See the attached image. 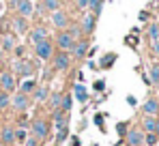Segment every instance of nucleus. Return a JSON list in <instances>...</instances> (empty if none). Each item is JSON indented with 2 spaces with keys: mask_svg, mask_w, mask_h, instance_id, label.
I'll return each mask as SVG.
<instances>
[{
  "mask_svg": "<svg viewBox=\"0 0 159 146\" xmlns=\"http://www.w3.org/2000/svg\"><path fill=\"white\" fill-rule=\"evenodd\" d=\"M95 122H97L99 129H103V114H97V116H95Z\"/></svg>",
  "mask_w": 159,
  "mask_h": 146,
  "instance_id": "nucleus-35",
  "label": "nucleus"
},
{
  "mask_svg": "<svg viewBox=\"0 0 159 146\" xmlns=\"http://www.w3.org/2000/svg\"><path fill=\"white\" fill-rule=\"evenodd\" d=\"M56 45L62 49V52H71L73 45H75V39L69 34V30H60V32L56 34Z\"/></svg>",
  "mask_w": 159,
  "mask_h": 146,
  "instance_id": "nucleus-1",
  "label": "nucleus"
},
{
  "mask_svg": "<svg viewBox=\"0 0 159 146\" xmlns=\"http://www.w3.org/2000/svg\"><path fill=\"white\" fill-rule=\"evenodd\" d=\"M9 105H11V97H9V93L0 90V110H4V107H9Z\"/></svg>",
  "mask_w": 159,
  "mask_h": 146,
  "instance_id": "nucleus-27",
  "label": "nucleus"
},
{
  "mask_svg": "<svg viewBox=\"0 0 159 146\" xmlns=\"http://www.w3.org/2000/svg\"><path fill=\"white\" fill-rule=\"evenodd\" d=\"M155 127H157V121H155L153 116H146V118H144V129H146V133H155Z\"/></svg>",
  "mask_w": 159,
  "mask_h": 146,
  "instance_id": "nucleus-23",
  "label": "nucleus"
},
{
  "mask_svg": "<svg viewBox=\"0 0 159 146\" xmlns=\"http://www.w3.org/2000/svg\"><path fill=\"white\" fill-rule=\"evenodd\" d=\"M2 54H4V49H2V48H0V60H2Z\"/></svg>",
  "mask_w": 159,
  "mask_h": 146,
  "instance_id": "nucleus-42",
  "label": "nucleus"
},
{
  "mask_svg": "<svg viewBox=\"0 0 159 146\" xmlns=\"http://www.w3.org/2000/svg\"><path fill=\"white\" fill-rule=\"evenodd\" d=\"M125 138H127V144H129V146H142V142H144V135H142L140 129H131V131H127Z\"/></svg>",
  "mask_w": 159,
  "mask_h": 146,
  "instance_id": "nucleus-10",
  "label": "nucleus"
},
{
  "mask_svg": "<svg viewBox=\"0 0 159 146\" xmlns=\"http://www.w3.org/2000/svg\"><path fill=\"white\" fill-rule=\"evenodd\" d=\"M116 131H118L120 135H125V133H127V125H125V122H118V125H116Z\"/></svg>",
  "mask_w": 159,
  "mask_h": 146,
  "instance_id": "nucleus-34",
  "label": "nucleus"
},
{
  "mask_svg": "<svg viewBox=\"0 0 159 146\" xmlns=\"http://www.w3.org/2000/svg\"><path fill=\"white\" fill-rule=\"evenodd\" d=\"M142 110H144V114H146V116H155V114L159 112L157 99H148V101L144 103V107H142Z\"/></svg>",
  "mask_w": 159,
  "mask_h": 146,
  "instance_id": "nucleus-15",
  "label": "nucleus"
},
{
  "mask_svg": "<svg viewBox=\"0 0 159 146\" xmlns=\"http://www.w3.org/2000/svg\"><path fill=\"white\" fill-rule=\"evenodd\" d=\"M34 52H37V58H39V60H50V58H52V54H54L52 41L48 39V41H43V43L34 45Z\"/></svg>",
  "mask_w": 159,
  "mask_h": 146,
  "instance_id": "nucleus-3",
  "label": "nucleus"
},
{
  "mask_svg": "<svg viewBox=\"0 0 159 146\" xmlns=\"http://www.w3.org/2000/svg\"><path fill=\"white\" fill-rule=\"evenodd\" d=\"M67 135H69V129L67 127H62V129H58V135H56V142L60 144V142H65L67 140Z\"/></svg>",
  "mask_w": 159,
  "mask_h": 146,
  "instance_id": "nucleus-32",
  "label": "nucleus"
},
{
  "mask_svg": "<svg viewBox=\"0 0 159 146\" xmlns=\"http://www.w3.org/2000/svg\"><path fill=\"white\" fill-rule=\"evenodd\" d=\"M114 60H116V54H107V56L101 58V62H99V65H101L103 69H110V67L114 65Z\"/></svg>",
  "mask_w": 159,
  "mask_h": 146,
  "instance_id": "nucleus-25",
  "label": "nucleus"
},
{
  "mask_svg": "<svg viewBox=\"0 0 159 146\" xmlns=\"http://www.w3.org/2000/svg\"><path fill=\"white\" fill-rule=\"evenodd\" d=\"M157 138H159L157 133H146V135H144V144L146 146H155L157 144Z\"/></svg>",
  "mask_w": 159,
  "mask_h": 146,
  "instance_id": "nucleus-28",
  "label": "nucleus"
},
{
  "mask_svg": "<svg viewBox=\"0 0 159 146\" xmlns=\"http://www.w3.org/2000/svg\"><path fill=\"white\" fill-rule=\"evenodd\" d=\"M13 52H15V56L20 58V56L24 54V48H22V45H15V48H13Z\"/></svg>",
  "mask_w": 159,
  "mask_h": 146,
  "instance_id": "nucleus-37",
  "label": "nucleus"
},
{
  "mask_svg": "<svg viewBox=\"0 0 159 146\" xmlns=\"http://www.w3.org/2000/svg\"><path fill=\"white\" fill-rule=\"evenodd\" d=\"M71 54H73V58H86V54H88V41H86V39L75 41V45H73V49H71Z\"/></svg>",
  "mask_w": 159,
  "mask_h": 146,
  "instance_id": "nucleus-11",
  "label": "nucleus"
},
{
  "mask_svg": "<svg viewBox=\"0 0 159 146\" xmlns=\"http://www.w3.org/2000/svg\"><path fill=\"white\" fill-rule=\"evenodd\" d=\"M34 88H37V82H34V80H26V82H22V86H20V93L28 95V93H32Z\"/></svg>",
  "mask_w": 159,
  "mask_h": 146,
  "instance_id": "nucleus-20",
  "label": "nucleus"
},
{
  "mask_svg": "<svg viewBox=\"0 0 159 146\" xmlns=\"http://www.w3.org/2000/svg\"><path fill=\"white\" fill-rule=\"evenodd\" d=\"M71 105H73L71 95H65V97L60 99V110H62V112H71Z\"/></svg>",
  "mask_w": 159,
  "mask_h": 146,
  "instance_id": "nucleus-21",
  "label": "nucleus"
},
{
  "mask_svg": "<svg viewBox=\"0 0 159 146\" xmlns=\"http://www.w3.org/2000/svg\"><path fill=\"white\" fill-rule=\"evenodd\" d=\"M13 30L20 32V34L28 32V20H26V17H22V15H17V17L13 20Z\"/></svg>",
  "mask_w": 159,
  "mask_h": 146,
  "instance_id": "nucleus-14",
  "label": "nucleus"
},
{
  "mask_svg": "<svg viewBox=\"0 0 159 146\" xmlns=\"http://www.w3.org/2000/svg\"><path fill=\"white\" fill-rule=\"evenodd\" d=\"M127 103H129V105H135V97L129 95V97H127Z\"/></svg>",
  "mask_w": 159,
  "mask_h": 146,
  "instance_id": "nucleus-39",
  "label": "nucleus"
},
{
  "mask_svg": "<svg viewBox=\"0 0 159 146\" xmlns=\"http://www.w3.org/2000/svg\"><path fill=\"white\" fill-rule=\"evenodd\" d=\"M60 95H58V93H54L52 97H50V103H52V110H60Z\"/></svg>",
  "mask_w": 159,
  "mask_h": 146,
  "instance_id": "nucleus-31",
  "label": "nucleus"
},
{
  "mask_svg": "<svg viewBox=\"0 0 159 146\" xmlns=\"http://www.w3.org/2000/svg\"><path fill=\"white\" fill-rule=\"evenodd\" d=\"M52 24L58 28V30H67L69 28V24H71V20H69V15L65 13V11H54L52 13Z\"/></svg>",
  "mask_w": 159,
  "mask_h": 146,
  "instance_id": "nucleus-4",
  "label": "nucleus"
},
{
  "mask_svg": "<svg viewBox=\"0 0 159 146\" xmlns=\"http://www.w3.org/2000/svg\"><path fill=\"white\" fill-rule=\"evenodd\" d=\"M101 7H103V0H88V13H93L95 17H99V13H101Z\"/></svg>",
  "mask_w": 159,
  "mask_h": 146,
  "instance_id": "nucleus-17",
  "label": "nucleus"
},
{
  "mask_svg": "<svg viewBox=\"0 0 159 146\" xmlns=\"http://www.w3.org/2000/svg\"><path fill=\"white\" fill-rule=\"evenodd\" d=\"M95 24H97V17H95L93 13L84 15V17H82V24H80V28H82V34H90V32L95 30Z\"/></svg>",
  "mask_w": 159,
  "mask_h": 146,
  "instance_id": "nucleus-9",
  "label": "nucleus"
},
{
  "mask_svg": "<svg viewBox=\"0 0 159 146\" xmlns=\"http://www.w3.org/2000/svg\"><path fill=\"white\" fill-rule=\"evenodd\" d=\"M75 7L78 9H86L88 7V0H75Z\"/></svg>",
  "mask_w": 159,
  "mask_h": 146,
  "instance_id": "nucleus-36",
  "label": "nucleus"
},
{
  "mask_svg": "<svg viewBox=\"0 0 159 146\" xmlns=\"http://www.w3.org/2000/svg\"><path fill=\"white\" fill-rule=\"evenodd\" d=\"M93 88H95V90H97V93H101V90H103V88H106V82H103V80H97V82H95V86H93Z\"/></svg>",
  "mask_w": 159,
  "mask_h": 146,
  "instance_id": "nucleus-33",
  "label": "nucleus"
},
{
  "mask_svg": "<svg viewBox=\"0 0 159 146\" xmlns=\"http://www.w3.org/2000/svg\"><path fill=\"white\" fill-rule=\"evenodd\" d=\"M30 41H32L34 45H39V43H43V41H48V30H45L43 26L32 28V30H30Z\"/></svg>",
  "mask_w": 159,
  "mask_h": 146,
  "instance_id": "nucleus-8",
  "label": "nucleus"
},
{
  "mask_svg": "<svg viewBox=\"0 0 159 146\" xmlns=\"http://www.w3.org/2000/svg\"><path fill=\"white\" fill-rule=\"evenodd\" d=\"M151 82L159 86V65H153L151 67Z\"/></svg>",
  "mask_w": 159,
  "mask_h": 146,
  "instance_id": "nucleus-29",
  "label": "nucleus"
},
{
  "mask_svg": "<svg viewBox=\"0 0 159 146\" xmlns=\"http://www.w3.org/2000/svg\"><path fill=\"white\" fill-rule=\"evenodd\" d=\"M69 67H71V54L60 49V52L54 56V69H58V71H67Z\"/></svg>",
  "mask_w": 159,
  "mask_h": 146,
  "instance_id": "nucleus-2",
  "label": "nucleus"
},
{
  "mask_svg": "<svg viewBox=\"0 0 159 146\" xmlns=\"http://www.w3.org/2000/svg\"><path fill=\"white\" fill-rule=\"evenodd\" d=\"M48 95H50V90H48L45 86L34 88V99H37V101H45V99H48Z\"/></svg>",
  "mask_w": 159,
  "mask_h": 146,
  "instance_id": "nucleus-22",
  "label": "nucleus"
},
{
  "mask_svg": "<svg viewBox=\"0 0 159 146\" xmlns=\"http://www.w3.org/2000/svg\"><path fill=\"white\" fill-rule=\"evenodd\" d=\"M0 39H2V32H0Z\"/></svg>",
  "mask_w": 159,
  "mask_h": 146,
  "instance_id": "nucleus-44",
  "label": "nucleus"
},
{
  "mask_svg": "<svg viewBox=\"0 0 159 146\" xmlns=\"http://www.w3.org/2000/svg\"><path fill=\"white\" fill-rule=\"evenodd\" d=\"M13 71L17 73V75H30L32 73V65L26 62V60H15L13 62Z\"/></svg>",
  "mask_w": 159,
  "mask_h": 146,
  "instance_id": "nucleus-13",
  "label": "nucleus"
},
{
  "mask_svg": "<svg viewBox=\"0 0 159 146\" xmlns=\"http://www.w3.org/2000/svg\"><path fill=\"white\" fill-rule=\"evenodd\" d=\"M73 90H75V99H78V101L84 103V101L88 99V93H86V86H84V84H75Z\"/></svg>",
  "mask_w": 159,
  "mask_h": 146,
  "instance_id": "nucleus-19",
  "label": "nucleus"
},
{
  "mask_svg": "<svg viewBox=\"0 0 159 146\" xmlns=\"http://www.w3.org/2000/svg\"><path fill=\"white\" fill-rule=\"evenodd\" d=\"M37 2H41V0H37Z\"/></svg>",
  "mask_w": 159,
  "mask_h": 146,
  "instance_id": "nucleus-45",
  "label": "nucleus"
},
{
  "mask_svg": "<svg viewBox=\"0 0 159 146\" xmlns=\"http://www.w3.org/2000/svg\"><path fill=\"white\" fill-rule=\"evenodd\" d=\"M28 103H30V99H28V95H24V93H17L15 97H11V105H13L17 112H24L28 107Z\"/></svg>",
  "mask_w": 159,
  "mask_h": 146,
  "instance_id": "nucleus-7",
  "label": "nucleus"
},
{
  "mask_svg": "<svg viewBox=\"0 0 159 146\" xmlns=\"http://www.w3.org/2000/svg\"><path fill=\"white\" fill-rule=\"evenodd\" d=\"M15 140H17V142H26V140H28V133H26L24 127H20V129L15 131Z\"/></svg>",
  "mask_w": 159,
  "mask_h": 146,
  "instance_id": "nucleus-30",
  "label": "nucleus"
},
{
  "mask_svg": "<svg viewBox=\"0 0 159 146\" xmlns=\"http://www.w3.org/2000/svg\"><path fill=\"white\" fill-rule=\"evenodd\" d=\"M0 88H2L4 93L15 90V77H13V73H9V71L0 73Z\"/></svg>",
  "mask_w": 159,
  "mask_h": 146,
  "instance_id": "nucleus-6",
  "label": "nucleus"
},
{
  "mask_svg": "<svg viewBox=\"0 0 159 146\" xmlns=\"http://www.w3.org/2000/svg\"><path fill=\"white\" fill-rule=\"evenodd\" d=\"M0 48H2V49H13V48H15V39H13V34H2V39H0Z\"/></svg>",
  "mask_w": 159,
  "mask_h": 146,
  "instance_id": "nucleus-18",
  "label": "nucleus"
},
{
  "mask_svg": "<svg viewBox=\"0 0 159 146\" xmlns=\"http://www.w3.org/2000/svg\"><path fill=\"white\" fill-rule=\"evenodd\" d=\"M43 7H45V11L54 13V11L60 9V0H43Z\"/></svg>",
  "mask_w": 159,
  "mask_h": 146,
  "instance_id": "nucleus-24",
  "label": "nucleus"
},
{
  "mask_svg": "<svg viewBox=\"0 0 159 146\" xmlns=\"http://www.w3.org/2000/svg\"><path fill=\"white\" fill-rule=\"evenodd\" d=\"M24 146H37V138H28L24 142Z\"/></svg>",
  "mask_w": 159,
  "mask_h": 146,
  "instance_id": "nucleus-38",
  "label": "nucleus"
},
{
  "mask_svg": "<svg viewBox=\"0 0 159 146\" xmlns=\"http://www.w3.org/2000/svg\"><path fill=\"white\" fill-rule=\"evenodd\" d=\"M153 49H155V54H159V39L155 41V43H153Z\"/></svg>",
  "mask_w": 159,
  "mask_h": 146,
  "instance_id": "nucleus-40",
  "label": "nucleus"
},
{
  "mask_svg": "<svg viewBox=\"0 0 159 146\" xmlns=\"http://www.w3.org/2000/svg\"><path fill=\"white\" fill-rule=\"evenodd\" d=\"M32 133H34V138H39V140L48 138V133H50V127H48V122L41 121V118L32 121Z\"/></svg>",
  "mask_w": 159,
  "mask_h": 146,
  "instance_id": "nucleus-5",
  "label": "nucleus"
},
{
  "mask_svg": "<svg viewBox=\"0 0 159 146\" xmlns=\"http://www.w3.org/2000/svg\"><path fill=\"white\" fill-rule=\"evenodd\" d=\"M0 140H2L4 144H13V142H15V131H13L11 127H4L2 133H0Z\"/></svg>",
  "mask_w": 159,
  "mask_h": 146,
  "instance_id": "nucleus-16",
  "label": "nucleus"
},
{
  "mask_svg": "<svg viewBox=\"0 0 159 146\" xmlns=\"http://www.w3.org/2000/svg\"><path fill=\"white\" fill-rule=\"evenodd\" d=\"M13 4L17 7V11H20V15H22V17H28V15H32V11H34V7H32V0H15Z\"/></svg>",
  "mask_w": 159,
  "mask_h": 146,
  "instance_id": "nucleus-12",
  "label": "nucleus"
},
{
  "mask_svg": "<svg viewBox=\"0 0 159 146\" xmlns=\"http://www.w3.org/2000/svg\"><path fill=\"white\" fill-rule=\"evenodd\" d=\"M146 34H148V39L155 43V41L159 39V26H157V24H151V26H148V32H146Z\"/></svg>",
  "mask_w": 159,
  "mask_h": 146,
  "instance_id": "nucleus-26",
  "label": "nucleus"
},
{
  "mask_svg": "<svg viewBox=\"0 0 159 146\" xmlns=\"http://www.w3.org/2000/svg\"><path fill=\"white\" fill-rule=\"evenodd\" d=\"M155 133L159 135V121H157V127H155Z\"/></svg>",
  "mask_w": 159,
  "mask_h": 146,
  "instance_id": "nucleus-41",
  "label": "nucleus"
},
{
  "mask_svg": "<svg viewBox=\"0 0 159 146\" xmlns=\"http://www.w3.org/2000/svg\"><path fill=\"white\" fill-rule=\"evenodd\" d=\"M157 26H159V22H157Z\"/></svg>",
  "mask_w": 159,
  "mask_h": 146,
  "instance_id": "nucleus-46",
  "label": "nucleus"
},
{
  "mask_svg": "<svg viewBox=\"0 0 159 146\" xmlns=\"http://www.w3.org/2000/svg\"><path fill=\"white\" fill-rule=\"evenodd\" d=\"M0 15H2V2H0Z\"/></svg>",
  "mask_w": 159,
  "mask_h": 146,
  "instance_id": "nucleus-43",
  "label": "nucleus"
}]
</instances>
